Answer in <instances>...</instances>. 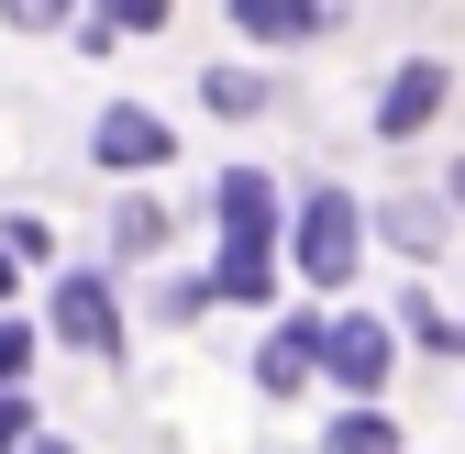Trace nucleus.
Masks as SVG:
<instances>
[{
	"label": "nucleus",
	"mask_w": 465,
	"mask_h": 454,
	"mask_svg": "<svg viewBox=\"0 0 465 454\" xmlns=\"http://www.w3.org/2000/svg\"><path fill=\"white\" fill-rule=\"evenodd\" d=\"M100 12L123 23V34H155V23H166V0H100Z\"/></svg>",
	"instance_id": "a211bd4d"
},
{
	"label": "nucleus",
	"mask_w": 465,
	"mask_h": 454,
	"mask_svg": "<svg viewBox=\"0 0 465 454\" xmlns=\"http://www.w3.org/2000/svg\"><path fill=\"white\" fill-rule=\"evenodd\" d=\"M355 255H366V211L343 200V189H311L300 200V277H311V289H343Z\"/></svg>",
	"instance_id": "f257e3e1"
},
{
	"label": "nucleus",
	"mask_w": 465,
	"mask_h": 454,
	"mask_svg": "<svg viewBox=\"0 0 465 454\" xmlns=\"http://www.w3.org/2000/svg\"><path fill=\"white\" fill-rule=\"evenodd\" d=\"M222 222H266V233H277V189L255 178V166H232V178H222Z\"/></svg>",
	"instance_id": "9d476101"
},
{
	"label": "nucleus",
	"mask_w": 465,
	"mask_h": 454,
	"mask_svg": "<svg viewBox=\"0 0 465 454\" xmlns=\"http://www.w3.org/2000/svg\"><path fill=\"white\" fill-rule=\"evenodd\" d=\"M23 366H34V332H23V321H0V377L23 388Z\"/></svg>",
	"instance_id": "f3484780"
},
{
	"label": "nucleus",
	"mask_w": 465,
	"mask_h": 454,
	"mask_svg": "<svg viewBox=\"0 0 465 454\" xmlns=\"http://www.w3.org/2000/svg\"><path fill=\"white\" fill-rule=\"evenodd\" d=\"M388 355H399V332H388L377 311L322 321V377H332V388H355V400H377V388H388Z\"/></svg>",
	"instance_id": "f03ea898"
},
{
	"label": "nucleus",
	"mask_w": 465,
	"mask_h": 454,
	"mask_svg": "<svg viewBox=\"0 0 465 454\" xmlns=\"http://www.w3.org/2000/svg\"><path fill=\"white\" fill-rule=\"evenodd\" d=\"M411 311V344H432V355H465V321L454 311H432V300H399Z\"/></svg>",
	"instance_id": "ddd939ff"
},
{
	"label": "nucleus",
	"mask_w": 465,
	"mask_h": 454,
	"mask_svg": "<svg viewBox=\"0 0 465 454\" xmlns=\"http://www.w3.org/2000/svg\"><path fill=\"white\" fill-rule=\"evenodd\" d=\"M211 111H232V123L266 111V78H255V67H211Z\"/></svg>",
	"instance_id": "f8f14e48"
},
{
	"label": "nucleus",
	"mask_w": 465,
	"mask_h": 454,
	"mask_svg": "<svg viewBox=\"0 0 465 454\" xmlns=\"http://www.w3.org/2000/svg\"><path fill=\"white\" fill-rule=\"evenodd\" d=\"M377 233H388L399 255H432V244H443V222H432L421 200H388V211H377Z\"/></svg>",
	"instance_id": "1a4fd4ad"
},
{
	"label": "nucleus",
	"mask_w": 465,
	"mask_h": 454,
	"mask_svg": "<svg viewBox=\"0 0 465 454\" xmlns=\"http://www.w3.org/2000/svg\"><path fill=\"white\" fill-rule=\"evenodd\" d=\"M0 443H34V410L12 400V377H0Z\"/></svg>",
	"instance_id": "6ab92c4d"
},
{
	"label": "nucleus",
	"mask_w": 465,
	"mask_h": 454,
	"mask_svg": "<svg viewBox=\"0 0 465 454\" xmlns=\"http://www.w3.org/2000/svg\"><path fill=\"white\" fill-rule=\"evenodd\" d=\"M443 67H432V55H421V67H399L388 78V100H377V144H411V133H432V111H443Z\"/></svg>",
	"instance_id": "423d86ee"
},
{
	"label": "nucleus",
	"mask_w": 465,
	"mask_h": 454,
	"mask_svg": "<svg viewBox=\"0 0 465 454\" xmlns=\"http://www.w3.org/2000/svg\"><path fill=\"white\" fill-rule=\"evenodd\" d=\"M454 211H465V166H454Z\"/></svg>",
	"instance_id": "412c9836"
},
{
	"label": "nucleus",
	"mask_w": 465,
	"mask_h": 454,
	"mask_svg": "<svg viewBox=\"0 0 465 454\" xmlns=\"http://www.w3.org/2000/svg\"><path fill=\"white\" fill-rule=\"evenodd\" d=\"M222 300H277V266H266V222H222V266H211Z\"/></svg>",
	"instance_id": "0eeeda50"
},
{
	"label": "nucleus",
	"mask_w": 465,
	"mask_h": 454,
	"mask_svg": "<svg viewBox=\"0 0 465 454\" xmlns=\"http://www.w3.org/2000/svg\"><path fill=\"white\" fill-rule=\"evenodd\" d=\"M0 244H12V255H23V266H34V255H45V244H55V233H45V222H34V211H12V222H0Z\"/></svg>",
	"instance_id": "dca6fc26"
},
{
	"label": "nucleus",
	"mask_w": 465,
	"mask_h": 454,
	"mask_svg": "<svg viewBox=\"0 0 465 454\" xmlns=\"http://www.w3.org/2000/svg\"><path fill=\"white\" fill-rule=\"evenodd\" d=\"M311 377H322V321L300 311L288 332H266V344H255V388H266V400H300Z\"/></svg>",
	"instance_id": "39448f33"
},
{
	"label": "nucleus",
	"mask_w": 465,
	"mask_h": 454,
	"mask_svg": "<svg viewBox=\"0 0 465 454\" xmlns=\"http://www.w3.org/2000/svg\"><path fill=\"white\" fill-rule=\"evenodd\" d=\"M55 344L123 355V311H111V277H100V266H67V277H55Z\"/></svg>",
	"instance_id": "7ed1b4c3"
},
{
	"label": "nucleus",
	"mask_w": 465,
	"mask_h": 454,
	"mask_svg": "<svg viewBox=\"0 0 465 454\" xmlns=\"http://www.w3.org/2000/svg\"><path fill=\"white\" fill-rule=\"evenodd\" d=\"M111 244H123V255H155L166 244V211L155 200H123V211H111Z\"/></svg>",
	"instance_id": "9b49d317"
},
{
	"label": "nucleus",
	"mask_w": 465,
	"mask_h": 454,
	"mask_svg": "<svg viewBox=\"0 0 465 454\" xmlns=\"http://www.w3.org/2000/svg\"><path fill=\"white\" fill-rule=\"evenodd\" d=\"M232 34H255V44H300V34H322V0H232Z\"/></svg>",
	"instance_id": "6e6552de"
},
{
	"label": "nucleus",
	"mask_w": 465,
	"mask_h": 454,
	"mask_svg": "<svg viewBox=\"0 0 465 454\" xmlns=\"http://www.w3.org/2000/svg\"><path fill=\"white\" fill-rule=\"evenodd\" d=\"M332 443H343V454H355V443L377 454V443H399V421H388V410H343V421H332Z\"/></svg>",
	"instance_id": "4468645a"
},
{
	"label": "nucleus",
	"mask_w": 465,
	"mask_h": 454,
	"mask_svg": "<svg viewBox=\"0 0 465 454\" xmlns=\"http://www.w3.org/2000/svg\"><path fill=\"white\" fill-rule=\"evenodd\" d=\"M12 266H23V255H12V244H0V300H12Z\"/></svg>",
	"instance_id": "aec40b11"
},
{
	"label": "nucleus",
	"mask_w": 465,
	"mask_h": 454,
	"mask_svg": "<svg viewBox=\"0 0 465 454\" xmlns=\"http://www.w3.org/2000/svg\"><path fill=\"white\" fill-rule=\"evenodd\" d=\"M0 12H12L23 34H55V23H78V0H0Z\"/></svg>",
	"instance_id": "2eb2a0df"
},
{
	"label": "nucleus",
	"mask_w": 465,
	"mask_h": 454,
	"mask_svg": "<svg viewBox=\"0 0 465 454\" xmlns=\"http://www.w3.org/2000/svg\"><path fill=\"white\" fill-rule=\"evenodd\" d=\"M89 155H100V166H123V178H144V166L178 155V133H166L144 100H111V111H100V133H89Z\"/></svg>",
	"instance_id": "20e7f679"
}]
</instances>
